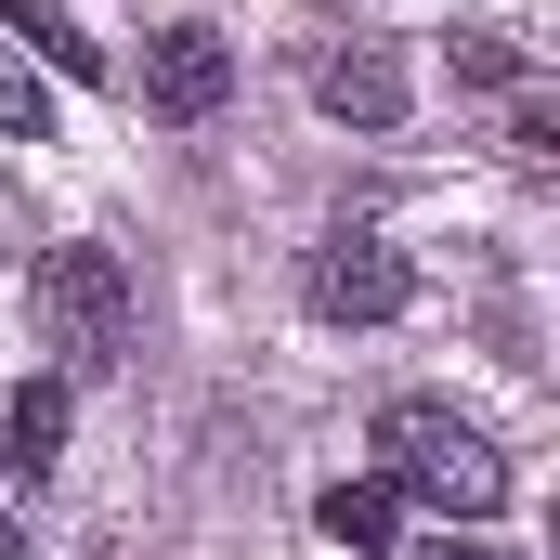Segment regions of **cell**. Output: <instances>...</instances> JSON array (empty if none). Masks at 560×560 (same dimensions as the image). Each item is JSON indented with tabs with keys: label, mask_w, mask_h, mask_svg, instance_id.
<instances>
[{
	"label": "cell",
	"mask_w": 560,
	"mask_h": 560,
	"mask_svg": "<svg viewBox=\"0 0 560 560\" xmlns=\"http://www.w3.org/2000/svg\"><path fill=\"white\" fill-rule=\"evenodd\" d=\"M0 456H13L26 482H39V469L66 456V378H26V392L0 405Z\"/></svg>",
	"instance_id": "8"
},
{
	"label": "cell",
	"mask_w": 560,
	"mask_h": 560,
	"mask_svg": "<svg viewBox=\"0 0 560 560\" xmlns=\"http://www.w3.org/2000/svg\"><path fill=\"white\" fill-rule=\"evenodd\" d=\"M430 560H509V548H482V535H443V548H430Z\"/></svg>",
	"instance_id": "10"
},
{
	"label": "cell",
	"mask_w": 560,
	"mask_h": 560,
	"mask_svg": "<svg viewBox=\"0 0 560 560\" xmlns=\"http://www.w3.org/2000/svg\"><path fill=\"white\" fill-rule=\"evenodd\" d=\"M0 560H26V522H13V509H0Z\"/></svg>",
	"instance_id": "11"
},
{
	"label": "cell",
	"mask_w": 560,
	"mask_h": 560,
	"mask_svg": "<svg viewBox=\"0 0 560 560\" xmlns=\"http://www.w3.org/2000/svg\"><path fill=\"white\" fill-rule=\"evenodd\" d=\"M0 131H13V143H52V105H39V66H13V52H0Z\"/></svg>",
	"instance_id": "9"
},
{
	"label": "cell",
	"mask_w": 560,
	"mask_h": 560,
	"mask_svg": "<svg viewBox=\"0 0 560 560\" xmlns=\"http://www.w3.org/2000/svg\"><path fill=\"white\" fill-rule=\"evenodd\" d=\"M313 522H326L352 560H392V535H405V495H392V482H326V495H313Z\"/></svg>",
	"instance_id": "7"
},
{
	"label": "cell",
	"mask_w": 560,
	"mask_h": 560,
	"mask_svg": "<svg viewBox=\"0 0 560 560\" xmlns=\"http://www.w3.org/2000/svg\"><path fill=\"white\" fill-rule=\"evenodd\" d=\"M313 105L352 118V131H392V118H405V66H392L378 39H326V52H313Z\"/></svg>",
	"instance_id": "5"
},
{
	"label": "cell",
	"mask_w": 560,
	"mask_h": 560,
	"mask_svg": "<svg viewBox=\"0 0 560 560\" xmlns=\"http://www.w3.org/2000/svg\"><path fill=\"white\" fill-rule=\"evenodd\" d=\"M0 26H13L52 79H79V92H105V79H118V66H105V39H79V13H66V0H0Z\"/></svg>",
	"instance_id": "6"
},
{
	"label": "cell",
	"mask_w": 560,
	"mask_h": 560,
	"mask_svg": "<svg viewBox=\"0 0 560 560\" xmlns=\"http://www.w3.org/2000/svg\"><path fill=\"white\" fill-rule=\"evenodd\" d=\"M222 92H235V39L222 26H156L143 39V105L156 118H222Z\"/></svg>",
	"instance_id": "4"
},
{
	"label": "cell",
	"mask_w": 560,
	"mask_h": 560,
	"mask_svg": "<svg viewBox=\"0 0 560 560\" xmlns=\"http://www.w3.org/2000/svg\"><path fill=\"white\" fill-rule=\"evenodd\" d=\"M405 287H418V275H405L392 235H326V248L300 261V313H313V326H392Z\"/></svg>",
	"instance_id": "3"
},
{
	"label": "cell",
	"mask_w": 560,
	"mask_h": 560,
	"mask_svg": "<svg viewBox=\"0 0 560 560\" xmlns=\"http://www.w3.org/2000/svg\"><path fill=\"white\" fill-rule=\"evenodd\" d=\"M26 313H39V352H66V378L131 365V275H118V248H39Z\"/></svg>",
	"instance_id": "2"
},
{
	"label": "cell",
	"mask_w": 560,
	"mask_h": 560,
	"mask_svg": "<svg viewBox=\"0 0 560 560\" xmlns=\"http://www.w3.org/2000/svg\"><path fill=\"white\" fill-rule=\"evenodd\" d=\"M378 456H392V495H418V509H443V522H469V535L509 509V456L456 418V405H430V392L378 405Z\"/></svg>",
	"instance_id": "1"
}]
</instances>
